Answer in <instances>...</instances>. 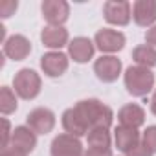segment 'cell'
<instances>
[{
	"instance_id": "cell-9",
	"label": "cell",
	"mask_w": 156,
	"mask_h": 156,
	"mask_svg": "<svg viewBox=\"0 0 156 156\" xmlns=\"http://www.w3.org/2000/svg\"><path fill=\"white\" fill-rule=\"evenodd\" d=\"M94 44L98 50H101L103 53H116L125 46V35L118 30H110V28H103L96 33L94 37Z\"/></svg>"
},
{
	"instance_id": "cell-22",
	"label": "cell",
	"mask_w": 156,
	"mask_h": 156,
	"mask_svg": "<svg viewBox=\"0 0 156 156\" xmlns=\"http://www.w3.org/2000/svg\"><path fill=\"white\" fill-rule=\"evenodd\" d=\"M141 143L154 154L156 152V125H151L141 134Z\"/></svg>"
},
{
	"instance_id": "cell-15",
	"label": "cell",
	"mask_w": 156,
	"mask_h": 156,
	"mask_svg": "<svg viewBox=\"0 0 156 156\" xmlns=\"http://www.w3.org/2000/svg\"><path fill=\"white\" fill-rule=\"evenodd\" d=\"M94 50H96V44L88 39V37H75L70 41L68 44V53L70 57L75 61V62H88L94 55Z\"/></svg>"
},
{
	"instance_id": "cell-25",
	"label": "cell",
	"mask_w": 156,
	"mask_h": 156,
	"mask_svg": "<svg viewBox=\"0 0 156 156\" xmlns=\"http://www.w3.org/2000/svg\"><path fill=\"white\" fill-rule=\"evenodd\" d=\"M85 156H112L110 149H101V147H88L85 151Z\"/></svg>"
},
{
	"instance_id": "cell-18",
	"label": "cell",
	"mask_w": 156,
	"mask_h": 156,
	"mask_svg": "<svg viewBox=\"0 0 156 156\" xmlns=\"http://www.w3.org/2000/svg\"><path fill=\"white\" fill-rule=\"evenodd\" d=\"M62 129L66 130V134L75 136V138H81V136L88 134L87 123L83 121V118L79 116V112H77L73 107L64 110V114H62Z\"/></svg>"
},
{
	"instance_id": "cell-17",
	"label": "cell",
	"mask_w": 156,
	"mask_h": 156,
	"mask_svg": "<svg viewBox=\"0 0 156 156\" xmlns=\"http://www.w3.org/2000/svg\"><path fill=\"white\" fill-rule=\"evenodd\" d=\"M118 121L119 125L123 127H132V129H138L145 123V110L136 105V103H127L119 108L118 112Z\"/></svg>"
},
{
	"instance_id": "cell-3",
	"label": "cell",
	"mask_w": 156,
	"mask_h": 156,
	"mask_svg": "<svg viewBox=\"0 0 156 156\" xmlns=\"http://www.w3.org/2000/svg\"><path fill=\"white\" fill-rule=\"evenodd\" d=\"M41 75L31 68H22L13 77V88L15 94L22 99H35L41 94Z\"/></svg>"
},
{
	"instance_id": "cell-29",
	"label": "cell",
	"mask_w": 156,
	"mask_h": 156,
	"mask_svg": "<svg viewBox=\"0 0 156 156\" xmlns=\"http://www.w3.org/2000/svg\"><path fill=\"white\" fill-rule=\"evenodd\" d=\"M151 112L156 116V90H154V94H152V98H151Z\"/></svg>"
},
{
	"instance_id": "cell-14",
	"label": "cell",
	"mask_w": 156,
	"mask_h": 156,
	"mask_svg": "<svg viewBox=\"0 0 156 156\" xmlns=\"http://www.w3.org/2000/svg\"><path fill=\"white\" fill-rule=\"evenodd\" d=\"M114 141H116V147H118L121 152L129 154L134 147H138V145L141 143V134L138 132V129L119 125V127H116V130H114Z\"/></svg>"
},
{
	"instance_id": "cell-19",
	"label": "cell",
	"mask_w": 156,
	"mask_h": 156,
	"mask_svg": "<svg viewBox=\"0 0 156 156\" xmlns=\"http://www.w3.org/2000/svg\"><path fill=\"white\" fill-rule=\"evenodd\" d=\"M132 61L138 66L143 68H152L156 66V48L149 44H140L132 50Z\"/></svg>"
},
{
	"instance_id": "cell-16",
	"label": "cell",
	"mask_w": 156,
	"mask_h": 156,
	"mask_svg": "<svg viewBox=\"0 0 156 156\" xmlns=\"http://www.w3.org/2000/svg\"><path fill=\"white\" fill-rule=\"evenodd\" d=\"M41 41L46 48H51L53 51H61L62 46L70 44L68 30H64L62 26H44L41 31Z\"/></svg>"
},
{
	"instance_id": "cell-21",
	"label": "cell",
	"mask_w": 156,
	"mask_h": 156,
	"mask_svg": "<svg viewBox=\"0 0 156 156\" xmlns=\"http://www.w3.org/2000/svg\"><path fill=\"white\" fill-rule=\"evenodd\" d=\"M17 94L15 90H11L9 87H2L0 88V112L4 116L11 114L17 110Z\"/></svg>"
},
{
	"instance_id": "cell-20",
	"label": "cell",
	"mask_w": 156,
	"mask_h": 156,
	"mask_svg": "<svg viewBox=\"0 0 156 156\" xmlns=\"http://www.w3.org/2000/svg\"><path fill=\"white\" fill-rule=\"evenodd\" d=\"M88 147H101V149H110V132L105 127H94L87 134Z\"/></svg>"
},
{
	"instance_id": "cell-4",
	"label": "cell",
	"mask_w": 156,
	"mask_h": 156,
	"mask_svg": "<svg viewBox=\"0 0 156 156\" xmlns=\"http://www.w3.org/2000/svg\"><path fill=\"white\" fill-rule=\"evenodd\" d=\"M103 17L108 24L127 26L132 19V6L127 0H108L103 6Z\"/></svg>"
},
{
	"instance_id": "cell-10",
	"label": "cell",
	"mask_w": 156,
	"mask_h": 156,
	"mask_svg": "<svg viewBox=\"0 0 156 156\" xmlns=\"http://www.w3.org/2000/svg\"><path fill=\"white\" fill-rule=\"evenodd\" d=\"M41 68L48 77H61L68 70V55L62 51H48L41 57Z\"/></svg>"
},
{
	"instance_id": "cell-1",
	"label": "cell",
	"mask_w": 156,
	"mask_h": 156,
	"mask_svg": "<svg viewBox=\"0 0 156 156\" xmlns=\"http://www.w3.org/2000/svg\"><path fill=\"white\" fill-rule=\"evenodd\" d=\"M79 116L83 118V121L87 123L88 130L94 127H105L110 129L112 119H114V112L108 105L101 103L99 99H83L79 103H75L73 107Z\"/></svg>"
},
{
	"instance_id": "cell-12",
	"label": "cell",
	"mask_w": 156,
	"mask_h": 156,
	"mask_svg": "<svg viewBox=\"0 0 156 156\" xmlns=\"http://www.w3.org/2000/svg\"><path fill=\"white\" fill-rule=\"evenodd\" d=\"M37 145V134L28 127V125H20V127H15L13 129V134H11V141H9V147L24 152V154H30Z\"/></svg>"
},
{
	"instance_id": "cell-24",
	"label": "cell",
	"mask_w": 156,
	"mask_h": 156,
	"mask_svg": "<svg viewBox=\"0 0 156 156\" xmlns=\"http://www.w3.org/2000/svg\"><path fill=\"white\" fill-rule=\"evenodd\" d=\"M19 8L17 0H0V17L2 19H9L11 15H15Z\"/></svg>"
},
{
	"instance_id": "cell-11",
	"label": "cell",
	"mask_w": 156,
	"mask_h": 156,
	"mask_svg": "<svg viewBox=\"0 0 156 156\" xmlns=\"http://www.w3.org/2000/svg\"><path fill=\"white\" fill-rule=\"evenodd\" d=\"M132 19L141 28H152L156 22V0H138V2H134Z\"/></svg>"
},
{
	"instance_id": "cell-8",
	"label": "cell",
	"mask_w": 156,
	"mask_h": 156,
	"mask_svg": "<svg viewBox=\"0 0 156 156\" xmlns=\"http://www.w3.org/2000/svg\"><path fill=\"white\" fill-rule=\"evenodd\" d=\"M26 123L35 134H48L55 127V114L46 107H37L26 116Z\"/></svg>"
},
{
	"instance_id": "cell-26",
	"label": "cell",
	"mask_w": 156,
	"mask_h": 156,
	"mask_svg": "<svg viewBox=\"0 0 156 156\" xmlns=\"http://www.w3.org/2000/svg\"><path fill=\"white\" fill-rule=\"evenodd\" d=\"M127 156H152V152H151L143 143H140V145H138V147H134Z\"/></svg>"
},
{
	"instance_id": "cell-2",
	"label": "cell",
	"mask_w": 156,
	"mask_h": 156,
	"mask_svg": "<svg viewBox=\"0 0 156 156\" xmlns=\"http://www.w3.org/2000/svg\"><path fill=\"white\" fill-rule=\"evenodd\" d=\"M125 81V88L132 98H145L152 87H154V73L151 72V68H143V66H129L125 70L123 75Z\"/></svg>"
},
{
	"instance_id": "cell-28",
	"label": "cell",
	"mask_w": 156,
	"mask_h": 156,
	"mask_svg": "<svg viewBox=\"0 0 156 156\" xmlns=\"http://www.w3.org/2000/svg\"><path fill=\"white\" fill-rule=\"evenodd\" d=\"M0 156H28V154H24V152H20V151H17L13 147H8V149L2 151V154H0Z\"/></svg>"
},
{
	"instance_id": "cell-13",
	"label": "cell",
	"mask_w": 156,
	"mask_h": 156,
	"mask_svg": "<svg viewBox=\"0 0 156 156\" xmlns=\"http://www.w3.org/2000/svg\"><path fill=\"white\" fill-rule=\"evenodd\" d=\"M31 53V42L24 35H11L4 42V55L11 61H24Z\"/></svg>"
},
{
	"instance_id": "cell-5",
	"label": "cell",
	"mask_w": 156,
	"mask_h": 156,
	"mask_svg": "<svg viewBox=\"0 0 156 156\" xmlns=\"http://www.w3.org/2000/svg\"><path fill=\"white\" fill-rule=\"evenodd\" d=\"M41 11L48 26H62L70 15V4L66 0H44Z\"/></svg>"
},
{
	"instance_id": "cell-27",
	"label": "cell",
	"mask_w": 156,
	"mask_h": 156,
	"mask_svg": "<svg viewBox=\"0 0 156 156\" xmlns=\"http://www.w3.org/2000/svg\"><path fill=\"white\" fill-rule=\"evenodd\" d=\"M145 41H147L149 46H154L156 48V24L145 31Z\"/></svg>"
},
{
	"instance_id": "cell-7",
	"label": "cell",
	"mask_w": 156,
	"mask_h": 156,
	"mask_svg": "<svg viewBox=\"0 0 156 156\" xmlns=\"http://www.w3.org/2000/svg\"><path fill=\"white\" fill-rule=\"evenodd\" d=\"M51 156H85V149L79 138L70 134H59L51 141Z\"/></svg>"
},
{
	"instance_id": "cell-23",
	"label": "cell",
	"mask_w": 156,
	"mask_h": 156,
	"mask_svg": "<svg viewBox=\"0 0 156 156\" xmlns=\"http://www.w3.org/2000/svg\"><path fill=\"white\" fill-rule=\"evenodd\" d=\"M0 123H2V132H0V147H2V151H4V149L9 147L13 130H11V125H9V119L8 118H2V121H0Z\"/></svg>"
},
{
	"instance_id": "cell-6",
	"label": "cell",
	"mask_w": 156,
	"mask_h": 156,
	"mask_svg": "<svg viewBox=\"0 0 156 156\" xmlns=\"http://www.w3.org/2000/svg\"><path fill=\"white\" fill-rule=\"evenodd\" d=\"M121 68H123L121 61L114 55H101L94 62V73L103 83H114L121 73Z\"/></svg>"
}]
</instances>
